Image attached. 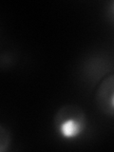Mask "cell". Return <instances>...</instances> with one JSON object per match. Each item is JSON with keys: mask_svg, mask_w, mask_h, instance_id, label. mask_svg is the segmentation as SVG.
I'll return each instance as SVG.
<instances>
[{"mask_svg": "<svg viewBox=\"0 0 114 152\" xmlns=\"http://www.w3.org/2000/svg\"><path fill=\"white\" fill-rule=\"evenodd\" d=\"M112 12H113V13H114V2H113V4H112Z\"/></svg>", "mask_w": 114, "mask_h": 152, "instance_id": "277c9868", "label": "cell"}, {"mask_svg": "<svg viewBox=\"0 0 114 152\" xmlns=\"http://www.w3.org/2000/svg\"><path fill=\"white\" fill-rule=\"evenodd\" d=\"M53 126L59 136L66 140H75L82 136L87 127L84 110L76 104H65L56 111Z\"/></svg>", "mask_w": 114, "mask_h": 152, "instance_id": "6da1fadb", "label": "cell"}, {"mask_svg": "<svg viewBox=\"0 0 114 152\" xmlns=\"http://www.w3.org/2000/svg\"><path fill=\"white\" fill-rule=\"evenodd\" d=\"M98 108L108 116H114V73L100 83L95 94Z\"/></svg>", "mask_w": 114, "mask_h": 152, "instance_id": "7a4b0ae2", "label": "cell"}, {"mask_svg": "<svg viewBox=\"0 0 114 152\" xmlns=\"http://www.w3.org/2000/svg\"><path fill=\"white\" fill-rule=\"evenodd\" d=\"M11 142V137L9 135V132L5 129L4 126H0V151L4 152L8 148Z\"/></svg>", "mask_w": 114, "mask_h": 152, "instance_id": "3957f363", "label": "cell"}]
</instances>
